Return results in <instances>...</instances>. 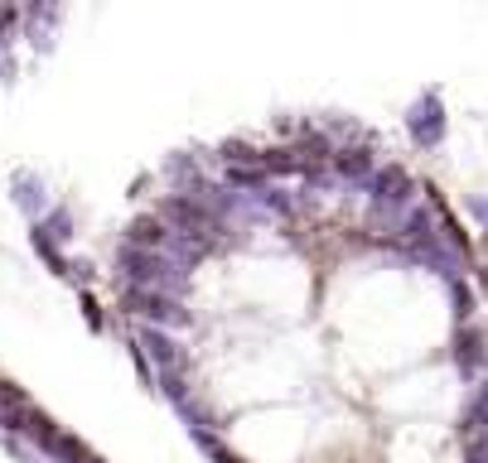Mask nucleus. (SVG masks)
<instances>
[{"label": "nucleus", "mask_w": 488, "mask_h": 463, "mask_svg": "<svg viewBox=\"0 0 488 463\" xmlns=\"http://www.w3.org/2000/svg\"><path fill=\"white\" fill-rule=\"evenodd\" d=\"M78 0H0V82L63 34Z\"/></svg>", "instance_id": "1"}]
</instances>
